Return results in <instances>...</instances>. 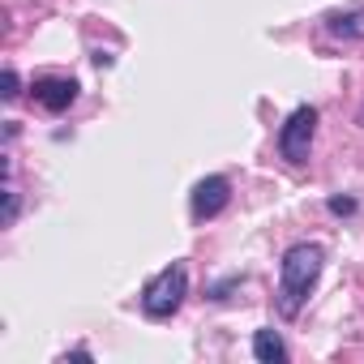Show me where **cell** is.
Listing matches in <instances>:
<instances>
[{
	"mask_svg": "<svg viewBox=\"0 0 364 364\" xmlns=\"http://www.w3.org/2000/svg\"><path fill=\"white\" fill-rule=\"evenodd\" d=\"M185 296H189V266L185 262H171V266H163L141 287V313L150 321H163V317H171L180 304H185Z\"/></svg>",
	"mask_w": 364,
	"mask_h": 364,
	"instance_id": "2",
	"label": "cell"
},
{
	"mask_svg": "<svg viewBox=\"0 0 364 364\" xmlns=\"http://www.w3.org/2000/svg\"><path fill=\"white\" fill-rule=\"evenodd\" d=\"M321 266H326V249L313 245V240H300L283 253L279 262V291H274V304H279V317H300L309 291L317 287L321 279Z\"/></svg>",
	"mask_w": 364,
	"mask_h": 364,
	"instance_id": "1",
	"label": "cell"
},
{
	"mask_svg": "<svg viewBox=\"0 0 364 364\" xmlns=\"http://www.w3.org/2000/svg\"><path fill=\"white\" fill-rule=\"evenodd\" d=\"M0 95H5V103H14V99L22 95V82H18V69H5V90H0Z\"/></svg>",
	"mask_w": 364,
	"mask_h": 364,
	"instance_id": "9",
	"label": "cell"
},
{
	"mask_svg": "<svg viewBox=\"0 0 364 364\" xmlns=\"http://www.w3.org/2000/svg\"><path fill=\"white\" fill-rule=\"evenodd\" d=\"M77 82L73 77H56V73H48V77H35V86H31V99L43 107V112H52V116H60V112H69L73 103H77Z\"/></svg>",
	"mask_w": 364,
	"mask_h": 364,
	"instance_id": "5",
	"label": "cell"
},
{
	"mask_svg": "<svg viewBox=\"0 0 364 364\" xmlns=\"http://www.w3.org/2000/svg\"><path fill=\"white\" fill-rule=\"evenodd\" d=\"M326 35L334 39H364V9H347V14H330L326 18Z\"/></svg>",
	"mask_w": 364,
	"mask_h": 364,
	"instance_id": "6",
	"label": "cell"
},
{
	"mask_svg": "<svg viewBox=\"0 0 364 364\" xmlns=\"http://www.w3.org/2000/svg\"><path fill=\"white\" fill-rule=\"evenodd\" d=\"M330 210L334 215H355V202L351 198H330Z\"/></svg>",
	"mask_w": 364,
	"mask_h": 364,
	"instance_id": "10",
	"label": "cell"
},
{
	"mask_svg": "<svg viewBox=\"0 0 364 364\" xmlns=\"http://www.w3.org/2000/svg\"><path fill=\"white\" fill-rule=\"evenodd\" d=\"M360 124H364V107H360Z\"/></svg>",
	"mask_w": 364,
	"mask_h": 364,
	"instance_id": "11",
	"label": "cell"
},
{
	"mask_svg": "<svg viewBox=\"0 0 364 364\" xmlns=\"http://www.w3.org/2000/svg\"><path fill=\"white\" fill-rule=\"evenodd\" d=\"M313 133H317V107L300 103V107L283 120V129H279V154L300 167V163L309 159V150H313Z\"/></svg>",
	"mask_w": 364,
	"mask_h": 364,
	"instance_id": "3",
	"label": "cell"
},
{
	"mask_svg": "<svg viewBox=\"0 0 364 364\" xmlns=\"http://www.w3.org/2000/svg\"><path fill=\"white\" fill-rule=\"evenodd\" d=\"M253 355L262 360V364H274V360H287V343H283V334L279 330H257L253 334Z\"/></svg>",
	"mask_w": 364,
	"mask_h": 364,
	"instance_id": "7",
	"label": "cell"
},
{
	"mask_svg": "<svg viewBox=\"0 0 364 364\" xmlns=\"http://www.w3.org/2000/svg\"><path fill=\"white\" fill-rule=\"evenodd\" d=\"M18 206H22V202H18V189H14V185H5V228H14V223H18Z\"/></svg>",
	"mask_w": 364,
	"mask_h": 364,
	"instance_id": "8",
	"label": "cell"
},
{
	"mask_svg": "<svg viewBox=\"0 0 364 364\" xmlns=\"http://www.w3.org/2000/svg\"><path fill=\"white\" fill-rule=\"evenodd\" d=\"M228 202H232V180L228 176H206V180H198L193 193H189V210H193L198 223L219 219L228 210Z\"/></svg>",
	"mask_w": 364,
	"mask_h": 364,
	"instance_id": "4",
	"label": "cell"
}]
</instances>
